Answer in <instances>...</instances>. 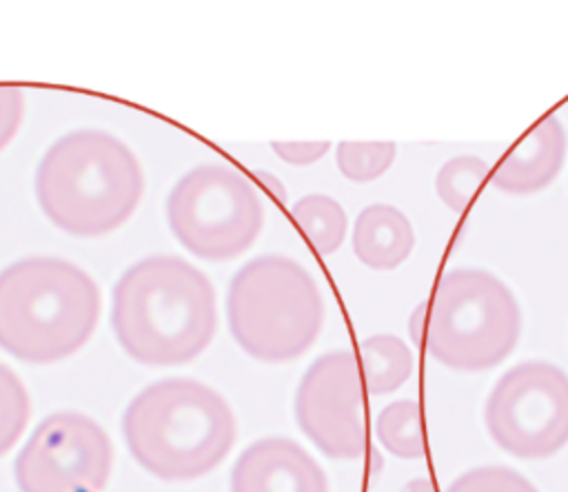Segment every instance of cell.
I'll list each match as a JSON object with an SVG mask.
<instances>
[{
	"instance_id": "6da1fadb",
	"label": "cell",
	"mask_w": 568,
	"mask_h": 492,
	"mask_svg": "<svg viewBox=\"0 0 568 492\" xmlns=\"http://www.w3.org/2000/svg\"><path fill=\"white\" fill-rule=\"evenodd\" d=\"M111 328L120 348L142 366L189 363L215 337V288L182 257H144L113 286Z\"/></svg>"
},
{
	"instance_id": "7a4b0ae2",
	"label": "cell",
	"mask_w": 568,
	"mask_h": 492,
	"mask_svg": "<svg viewBox=\"0 0 568 492\" xmlns=\"http://www.w3.org/2000/svg\"><path fill=\"white\" fill-rule=\"evenodd\" d=\"M33 191L53 226L75 237H102L140 206L144 173L120 137L102 129H78L44 151Z\"/></svg>"
},
{
	"instance_id": "3957f363",
	"label": "cell",
	"mask_w": 568,
	"mask_h": 492,
	"mask_svg": "<svg viewBox=\"0 0 568 492\" xmlns=\"http://www.w3.org/2000/svg\"><path fill=\"white\" fill-rule=\"evenodd\" d=\"M120 428L135 463L162 481H193L213 472L237 437L226 399L191 377L142 388L122 412Z\"/></svg>"
},
{
	"instance_id": "277c9868",
	"label": "cell",
	"mask_w": 568,
	"mask_h": 492,
	"mask_svg": "<svg viewBox=\"0 0 568 492\" xmlns=\"http://www.w3.org/2000/svg\"><path fill=\"white\" fill-rule=\"evenodd\" d=\"M102 310L95 279L62 257H22L0 270V348L47 366L75 355Z\"/></svg>"
},
{
	"instance_id": "5b68a950",
	"label": "cell",
	"mask_w": 568,
	"mask_h": 492,
	"mask_svg": "<svg viewBox=\"0 0 568 492\" xmlns=\"http://www.w3.org/2000/svg\"><path fill=\"white\" fill-rule=\"evenodd\" d=\"M324 297L311 273L291 257L246 262L226 290V321L235 344L257 361L302 357L324 326Z\"/></svg>"
},
{
	"instance_id": "8992f818",
	"label": "cell",
	"mask_w": 568,
	"mask_h": 492,
	"mask_svg": "<svg viewBox=\"0 0 568 492\" xmlns=\"http://www.w3.org/2000/svg\"><path fill=\"white\" fill-rule=\"evenodd\" d=\"M519 335L521 308L513 290L488 270L455 268L426 301L419 346L450 370L479 372L510 357Z\"/></svg>"
},
{
	"instance_id": "52a82bcc",
	"label": "cell",
	"mask_w": 568,
	"mask_h": 492,
	"mask_svg": "<svg viewBox=\"0 0 568 492\" xmlns=\"http://www.w3.org/2000/svg\"><path fill=\"white\" fill-rule=\"evenodd\" d=\"M166 222L191 255L229 262L255 244L264 208L246 175L226 164H200L173 184Z\"/></svg>"
},
{
	"instance_id": "ba28073f",
	"label": "cell",
	"mask_w": 568,
	"mask_h": 492,
	"mask_svg": "<svg viewBox=\"0 0 568 492\" xmlns=\"http://www.w3.org/2000/svg\"><path fill=\"white\" fill-rule=\"evenodd\" d=\"M484 421L517 459H546L568 443V375L550 361H521L493 386Z\"/></svg>"
},
{
	"instance_id": "9c48e42d",
	"label": "cell",
	"mask_w": 568,
	"mask_h": 492,
	"mask_svg": "<svg viewBox=\"0 0 568 492\" xmlns=\"http://www.w3.org/2000/svg\"><path fill=\"white\" fill-rule=\"evenodd\" d=\"M113 470V443L91 417L47 414L13 461L20 492H102Z\"/></svg>"
},
{
	"instance_id": "30bf717a",
	"label": "cell",
	"mask_w": 568,
	"mask_h": 492,
	"mask_svg": "<svg viewBox=\"0 0 568 492\" xmlns=\"http://www.w3.org/2000/svg\"><path fill=\"white\" fill-rule=\"evenodd\" d=\"M295 421L328 459H359L366 452L362 372L353 350L320 355L295 390Z\"/></svg>"
},
{
	"instance_id": "8fae6325",
	"label": "cell",
	"mask_w": 568,
	"mask_h": 492,
	"mask_svg": "<svg viewBox=\"0 0 568 492\" xmlns=\"http://www.w3.org/2000/svg\"><path fill=\"white\" fill-rule=\"evenodd\" d=\"M231 492H328V479L297 441L264 437L235 459Z\"/></svg>"
},
{
	"instance_id": "7c38bea8",
	"label": "cell",
	"mask_w": 568,
	"mask_h": 492,
	"mask_svg": "<svg viewBox=\"0 0 568 492\" xmlns=\"http://www.w3.org/2000/svg\"><path fill=\"white\" fill-rule=\"evenodd\" d=\"M568 137L559 117L539 120L501 157L493 171V186L508 195H530L546 188L564 166Z\"/></svg>"
},
{
	"instance_id": "4fadbf2b",
	"label": "cell",
	"mask_w": 568,
	"mask_h": 492,
	"mask_svg": "<svg viewBox=\"0 0 568 492\" xmlns=\"http://www.w3.org/2000/svg\"><path fill=\"white\" fill-rule=\"evenodd\" d=\"M353 253L373 270H393L415 248V230L408 217L390 204H368L353 224Z\"/></svg>"
},
{
	"instance_id": "5bb4252c",
	"label": "cell",
	"mask_w": 568,
	"mask_h": 492,
	"mask_svg": "<svg viewBox=\"0 0 568 492\" xmlns=\"http://www.w3.org/2000/svg\"><path fill=\"white\" fill-rule=\"evenodd\" d=\"M359 372H364L368 394H390L399 390L413 372L410 348L390 332L373 335L359 346Z\"/></svg>"
},
{
	"instance_id": "9a60e30c",
	"label": "cell",
	"mask_w": 568,
	"mask_h": 492,
	"mask_svg": "<svg viewBox=\"0 0 568 492\" xmlns=\"http://www.w3.org/2000/svg\"><path fill=\"white\" fill-rule=\"evenodd\" d=\"M291 217L320 255L335 253L346 239V211L328 195H304L291 206Z\"/></svg>"
},
{
	"instance_id": "2e32d148",
	"label": "cell",
	"mask_w": 568,
	"mask_h": 492,
	"mask_svg": "<svg viewBox=\"0 0 568 492\" xmlns=\"http://www.w3.org/2000/svg\"><path fill=\"white\" fill-rule=\"evenodd\" d=\"M379 443L399 459H419L426 452L424 412L419 401H390L375 421Z\"/></svg>"
},
{
	"instance_id": "e0dca14e",
	"label": "cell",
	"mask_w": 568,
	"mask_h": 492,
	"mask_svg": "<svg viewBox=\"0 0 568 492\" xmlns=\"http://www.w3.org/2000/svg\"><path fill=\"white\" fill-rule=\"evenodd\" d=\"M488 171L490 168L481 157L457 155L437 171L435 191L453 213H464L479 193Z\"/></svg>"
},
{
	"instance_id": "ac0fdd59",
	"label": "cell",
	"mask_w": 568,
	"mask_h": 492,
	"mask_svg": "<svg viewBox=\"0 0 568 492\" xmlns=\"http://www.w3.org/2000/svg\"><path fill=\"white\" fill-rule=\"evenodd\" d=\"M395 155V142H339L335 162L346 180L371 182L390 168Z\"/></svg>"
},
{
	"instance_id": "d6986e66",
	"label": "cell",
	"mask_w": 568,
	"mask_h": 492,
	"mask_svg": "<svg viewBox=\"0 0 568 492\" xmlns=\"http://www.w3.org/2000/svg\"><path fill=\"white\" fill-rule=\"evenodd\" d=\"M31 417V399L22 379L0 363V457H4L22 437Z\"/></svg>"
},
{
	"instance_id": "ffe728a7",
	"label": "cell",
	"mask_w": 568,
	"mask_h": 492,
	"mask_svg": "<svg viewBox=\"0 0 568 492\" xmlns=\"http://www.w3.org/2000/svg\"><path fill=\"white\" fill-rule=\"evenodd\" d=\"M444 492H539V490L513 468L481 465L459 474Z\"/></svg>"
},
{
	"instance_id": "44dd1931",
	"label": "cell",
	"mask_w": 568,
	"mask_h": 492,
	"mask_svg": "<svg viewBox=\"0 0 568 492\" xmlns=\"http://www.w3.org/2000/svg\"><path fill=\"white\" fill-rule=\"evenodd\" d=\"M24 117V93L20 86L0 84V151L16 137Z\"/></svg>"
},
{
	"instance_id": "7402d4cb",
	"label": "cell",
	"mask_w": 568,
	"mask_h": 492,
	"mask_svg": "<svg viewBox=\"0 0 568 492\" xmlns=\"http://www.w3.org/2000/svg\"><path fill=\"white\" fill-rule=\"evenodd\" d=\"M271 148L280 160L293 166H306L322 160L331 144L328 142H273Z\"/></svg>"
},
{
	"instance_id": "603a6c76",
	"label": "cell",
	"mask_w": 568,
	"mask_h": 492,
	"mask_svg": "<svg viewBox=\"0 0 568 492\" xmlns=\"http://www.w3.org/2000/svg\"><path fill=\"white\" fill-rule=\"evenodd\" d=\"M399 492H437V490L428 476H417V479H410Z\"/></svg>"
}]
</instances>
